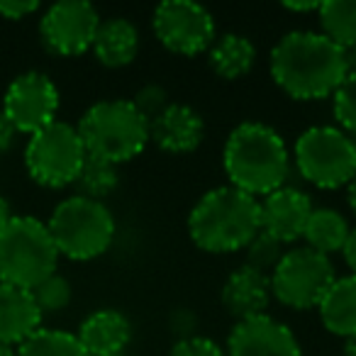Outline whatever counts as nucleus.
I'll return each mask as SVG.
<instances>
[{
  "label": "nucleus",
  "mask_w": 356,
  "mask_h": 356,
  "mask_svg": "<svg viewBox=\"0 0 356 356\" xmlns=\"http://www.w3.org/2000/svg\"><path fill=\"white\" fill-rule=\"evenodd\" d=\"M312 210L315 208H312L310 195L296 186H283L259 200L261 229L281 244L298 242L305 234Z\"/></svg>",
  "instance_id": "obj_14"
},
{
  "label": "nucleus",
  "mask_w": 356,
  "mask_h": 356,
  "mask_svg": "<svg viewBox=\"0 0 356 356\" xmlns=\"http://www.w3.org/2000/svg\"><path fill=\"white\" fill-rule=\"evenodd\" d=\"M341 254H344V261L346 266H349L351 276H356V227L349 232V237H346V244L344 249H341Z\"/></svg>",
  "instance_id": "obj_34"
},
{
  "label": "nucleus",
  "mask_w": 356,
  "mask_h": 356,
  "mask_svg": "<svg viewBox=\"0 0 356 356\" xmlns=\"http://www.w3.org/2000/svg\"><path fill=\"white\" fill-rule=\"evenodd\" d=\"M320 6H322L320 0H310V3H283V8L293 13H317Z\"/></svg>",
  "instance_id": "obj_35"
},
{
  "label": "nucleus",
  "mask_w": 356,
  "mask_h": 356,
  "mask_svg": "<svg viewBox=\"0 0 356 356\" xmlns=\"http://www.w3.org/2000/svg\"><path fill=\"white\" fill-rule=\"evenodd\" d=\"M344 356H356V334L344 339Z\"/></svg>",
  "instance_id": "obj_38"
},
{
  "label": "nucleus",
  "mask_w": 356,
  "mask_h": 356,
  "mask_svg": "<svg viewBox=\"0 0 356 356\" xmlns=\"http://www.w3.org/2000/svg\"><path fill=\"white\" fill-rule=\"evenodd\" d=\"M210 66L220 79H242L254 69L257 61V47L249 37L237 35V32H227L222 37H215L213 47L208 49Z\"/></svg>",
  "instance_id": "obj_21"
},
{
  "label": "nucleus",
  "mask_w": 356,
  "mask_h": 356,
  "mask_svg": "<svg viewBox=\"0 0 356 356\" xmlns=\"http://www.w3.org/2000/svg\"><path fill=\"white\" fill-rule=\"evenodd\" d=\"M59 252L47 222L30 215H13L0 232V283L32 291L56 273Z\"/></svg>",
  "instance_id": "obj_5"
},
{
  "label": "nucleus",
  "mask_w": 356,
  "mask_h": 356,
  "mask_svg": "<svg viewBox=\"0 0 356 356\" xmlns=\"http://www.w3.org/2000/svg\"><path fill=\"white\" fill-rule=\"evenodd\" d=\"M283 254H286L283 252V244L278 239H273L271 234H266L264 229H259L252 242L247 244V266L271 276V271L281 261Z\"/></svg>",
  "instance_id": "obj_27"
},
{
  "label": "nucleus",
  "mask_w": 356,
  "mask_h": 356,
  "mask_svg": "<svg viewBox=\"0 0 356 356\" xmlns=\"http://www.w3.org/2000/svg\"><path fill=\"white\" fill-rule=\"evenodd\" d=\"M205 137V122L198 110L171 103L154 122H149V142L168 154H191Z\"/></svg>",
  "instance_id": "obj_15"
},
{
  "label": "nucleus",
  "mask_w": 356,
  "mask_h": 356,
  "mask_svg": "<svg viewBox=\"0 0 356 356\" xmlns=\"http://www.w3.org/2000/svg\"><path fill=\"white\" fill-rule=\"evenodd\" d=\"M227 356H302L300 341L286 322L271 315H259L237 322L229 332Z\"/></svg>",
  "instance_id": "obj_13"
},
{
  "label": "nucleus",
  "mask_w": 356,
  "mask_h": 356,
  "mask_svg": "<svg viewBox=\"0 0 356 356\" xmlns=\"http://www.w3.org/2000/svg\"><path fill=\"white\" fill-rule=\"evenodd\" d=\"M132 105L139 110V115H142L147 122H154V120L171 105V98H168V90L163 88V86L147 83L134 93Z\"/></svg>",
  "instance_id": "obj_29"
},
{
  "label": "nucleus",
  "mask_w": 356,
  "mask_h": 356,
  "mask_svg": "<svg viewBox=\"0 0 356 356\" xmlns=\"http://www.w3.org/2000/svg\"><path fill=\"white\" fill-rule=\"evenodd\" d=\"M86 156L88 154L79 129L56 120L27 139L25 168L35 184L56 191L74 186Z\"/></svg>",
  "instance_id": "obj_8"
},
{
  "label": "nucleus",
  "mask_w": 356,
  "mask_h": 356,
  "mask_svg": "<svg viewBox=\"0 0 356 356\" xmlns=\"http://www.w3.org/2000/svg\"><path fill=\"white\" fill-rule=\"evenodd\" d=\"M332 110H334V118L341 124V129L346 134H356V69H351L339 88L334 90Z\"/></svg>",
  "instance_id": "obj_28"
},
{
  "label": "nucleus",
  "mask_w": 356,
  "mask_h": 356,
  "mask_svg": "<svg viewBox=\"0 0 356 356\" xmlns=\"http://www.w3.org/2000/svg\"><path fill=\"white\" fill-rule=\"evenodd\" d=\"M156 40L173 54L198 56L215 42V20L208 8L193 0H166L152 17Z\"/></svg>",
  "instance_id": "obj_10"
},
{
  "label": "nucleus",
  "mask_w": 356,
  "mask_h": 356,
  "mask_svg": "<svg viewBox=\"0 0 356 356\" xmlns=\"http://www.w3.org/2000/svg\"><path fill=\"white\" fill-rule=\"evenodd\" d=\"M13 220V210H10V203H8L3 195H0V232L6 229V225Z\"/></svg>",
  "instance_id": "obj_36"
},
{
  "label": "nucleus",
  "mask_w": 356,
  "mask_h": 356,
  "mask_svg": "<svg viewBox=\"0 0 356 356\" xmlns=\"http://www.w3.org/2000/svg\"><path fill=\"white\" fill-rule=\"evenodd\" d=\"M322 35L344 51L356 47V0H325L317 10Z\"/></svg>",
  "instance_id": "obj_23"
},
{
  "label": "nucleus",
  "mask_w": 356,
  "mask_h": 356,
  "mask_svg": "<svg viewBox=\"0 0 356 356\" xmlns=\"http://www.w3.org/2000/svg\"><path fill=\"white\" fill-rule=\"evenodd\" d=\"M17 356H88L76 334L64 330H37L25 344L17 346Z\"/></svg>",
  "instance_id": "obj_25"
},
{
  "label": "nucleus",
  "mask_w": 356,
  "mask_h": 356,
  "mask_svg": "<svg viewBox=\"0 0 356 356\" xmlns=\"http://www.w3.org/2000/svg\"><path fill=\"white\" fill-rule=\"evenodd\" d=\"M59 257L71 261L98 259L115 242V218L105 203L71 195L61 200L47 222Z\"/></svg>",
  "instance_id": "obj_6"
},
{
  "label": "nucleus",
  "mask_w": 356,
  "mask_h": 356,
  "mask_svg": "<svg viewBox=\"0 0 356 356\" xmlns=\"http://www.w3.org/2000/svg\"><path fill=\"white\" fill-rule=\"evenodd\" d=\"M3 113L17 129V134H35L56 122L59 88L42 71H25L15 76L3 95Z\"/></svg>",
  "instance_id": "obj_11"
},
{
  "label": "nucleus",
  "mask_w": 356,
  "mask_h": 356,
  "mask_svg": "<svg viewBox=\"0 0 356 356\" xmlns=\"http://www.w3.org/2000/svg\"><path fill=\"white\" fill-rule=\"evenodd\" d=\"M71 296H74V291H71L69 278H64L61 273H51L40 286L32 288V298H35L42 315H56V312L66 310Z\"/></svg>",
  "instance_id": "obj_26"
},
{
  "label": "nucleus",
  "mask_w": 356,
  "mask_h": 356,
  "mask_svg": "<svg viewBox=\"0 0 356 356\" xmlns=\"http://www.w3.org/2000/svg\"><path fill=\"white\" fill-rule=\"evenodd\" d=\"M93 54L108 69H122L132 64L139 51V32L124 17H110L100 20V27L93 40Z\"/></svg>",
  "instance_id": "obj_19"
},
{
  "label": "nucleus",
  "mask_w": 356,
  "mask_h": 356,
  "mask_svg": "<svg viewBox=\"0 0 356 356\" xmlns=\"http://www.w3.org/2000/svg\"><path fill=\"white\" fill-rule=\"evenodd\" d=\"M296 168L307 184L334 191L349 186L356 176V154L351 134L339 127H310L296 142Z\"/></svg>",
  "instance_id": "obj_7"
},
{
  "label": "nucleus",
  "mask_w": 356,
  "mask_h": 356,
  "mask_svg": "<svg viewBox=\"0 0 356 356\" xmlns=\"http://www.w3.org/2000/svg\"><path fill=\"white\" fill-rule=\"evenodd\" d=\"M351 144H354V154H356V134H351Z\"/></svg>",
  "instance_id": "obj_40"
},
{
  "label": "nucleus",
  "mask_w": 356,
  "mask_h": 356,
  "mask_svg": "<svg viewBox=\"0 0 356 356\" xmlns=\"http://www.w3.org/2000/svg\"><path fill=\"white\" fill-rule=\"evenodd\" d=\"M118 184H120L118 166L95 156H86L83 166H81L79 176H76V181H74L76 191H79L76 195L98 200V203H103L108 195H113Z\"/></svg>",
  "instance_id": "obj_24"
},
{
  "label": "nucleus",
  "mask_w": 356,
  "mask_h": 356,
  "mask_svg": "<svg viewBox=\"0 0 356 356\" xmlns=\"http://www.w3.org/2000/svg\"><path fill=\"white\" fill-rule=\"evenodd\" d=\"M346 200H349L351 213L356 215V176H354V181H351V184L346 186Z\"/></svg>",
  "instance_id": "obj_37"
},
{
  "label": "nucleus",
  "mask_w": 356,
  "mask_h": 356,
  "mask_svg": "<svg viewBox=\"0 0 356 356\" xmlns=\"http://www.w3.org/2000/svg\"><path fill=\"white\" fill-rule=\"evenodd\" d=\"M76 339L88 356H122L132 341V322L120 310L103 307L81 322Z\"/></svg>",
  "instance_id": "obj_17"
},
{
  "label": "nucleus",
  "mask_w": 356,
  "mask_h": 356,
  "mask_svg": "<svg viewBox=\"0 0 356 356\" xmlns=\"http://www.w3.org/2000/svg\"><path fill=\"white\" fill-rule=\"evenodd\" d=\"M100 15L86 0H61L47 8L40 20V37L51 54L81 56L93 47Z\"/></svg>",
  "instance_id": "obj_12"
},
{
  "label": "nucleus",
  "mask_w": 356,
  "mask_h": 356,
  "mask_svg": "<svg viewBox=\"0 0 356 356\" xmlns=\"http://www.w3.org/2000/svg\"><path fill=\"white\" fill-rule=\"evenodd\" d=\"M168 327H171L173 337H178V341L191 339V337H195L198 317H195V312L188 310V307H181V310H176L171 315V320H168Z\"/></svg>",
  "instance_id": "obj_31"
},
{
  "label": "nucleus",
  "mask_w": 356,
  "mask_h": 356,
  "mask_svg": "<svg viewBox=\"0 0 356 356\" xmlns=\"http://www.w3.org/2000/svg\"><path fill=\"white\" fill-rule=\"evenodd\" d=\"M40 10V3L37 0H0V17L6 20H25L32 13Z\"/></svg>",
  "instance_id": "obj_32"
},
{
  "label": "nucleus",
  "mask_w": 356,
  "mask_h": 356,
  "mask_svg": "<svg viewBox=\"0 0 356 356\" xmlns=\"http://www.w3.org/2000/svg\"><path fill=\"white\" fill-rule=\"evenodd\" d=\"M168 356H227V354H225V349L218 341L195 334L191 339L176 341V346H173Z\"/></svg>",
  "instance_id": "obj_30"
},
{
  "label": "nucleus",
  "mask_w": 356,
  "mask_h": 356,
  "mask_svg": "<svg viewBox=\"0 0 356 356\" xmlns=\"http://www.w3.org/2000/svg\"><path fill=\"white\" fill-rule=\"evenodd\" d=\"M222 166L232 188L259 200L286 186L291 154L273 127L264 122H242L225 142Z\"/></svg>",
  "instance_id": "obj_2"
},
{
  "label": "nucleus",
  "mask_w": 356,
  "mask_h": 356,
  "mask_svg": "<svg viewBox=\"0 0 356 356\" xmlns=\"http://www.w3.org/2000/svg\"><path fill=\"white\" fill-rule=\"evenodd\" d=\"M259 229V200L232 186L208 191L188 215L191 239L208 254L242 252Z\"/></svg>",
  "instance_id": "obj_3"
},
{
  "label": "nucleus",
  "mask_w": 356,
  "mask_h": 356,
  "mask_svg": "<svg viewBox=\"0 0 356 356\" xmlns=\"http://www.w3.org/2000/svg\"><path fill=\"white\" fill-rule=\"evenodd\" d=\"M122 356H124V354H122Z\"/></svg>",
  "instance_id": "obj_41"
},
{
  "label": "nucleus",
  "mask_w": 356,
  "mask_h": 356,
  "mask_svg": "<svg viewBox=\"0 0 356 356\" xmlns=\"http://www.w3.org/2000/svg\"><path fill=\"white\" fill-rule=\"evenodd\" d=\"M351 227L346 225L344 215L339 210H332V208H315L307 220V227H305V242L310 249L315 252L325 254H339L346 244V237H349Z\"/></svg>",
  "instance_id": "obj_22"
},
{
  "label": "nucleus",
  "mask_w": 356,
  "mask_h": 356,
  "mask_svg": "<svg viewBox=\"0 0 356 356\" xmlns=\"http://www.w3.org/2000/svg\"><path fill=\"white\" fill-rule=\"evenodd\" d=\"M0 356H17V349H13V346H6V344H0Z\"/></svg>",
  "instance_id": "obj_39"
},
{
  "label": "nucleus",
  "mask_w": 356,
  "mask_h": 356,
  "mask_svg": "<svg viewBox=\"0 0 356 356\" xmlns=\"http://www.w3.org/2000/svg\"><path fill=\"white\" fill-rule=\"evenodd\" d=\"M320 320L334 337L356 334V276H339L320 302Z\"/></svg>",
  "instance_id": "obj_20"
},
{
  "label": "nucleus",
  "mask_w": 356,
  "mask_h": 356,
  "mask_svg": "<svg viewBox=\"0 0 356 356\" xmlns=\"http://www.w3.org/2000/svg\"><path fill=\"white\" fill-rule=\"evenodd\" d=\"M271 293L281 305L293 310L320 307L322 298L337 281L330 257L310 247L291 249L271 271Z\"/></svg>",
  "instance_id": "obj_9"
},
{
  "label": "nucleus",
  "mask_w": 356,
  "mask_h": 356,
  "mask_svg": "<svg viewBox=\"0 0 356 356\" xmlns=\"http://www.w3.org/2000/svg\"><path fill=\"white\" fill-rule=\"evenodd\" d=\"M271 79L296 100L332 98L351 71L349 51L322 32L296 30L278 40L268 59Z\"/></svg>",
  "instance_id": "obj_1"
},
{
  "label": "nucleus",
  "mask_w": 356,
  "mask_h": 356,
  "mask_svg": "<svg viewBox=\"0 0 356 356\" xmlns=\"http://www.w3.org/2000/svg\"><path fill=\"white\" fill-rule=\"evenodd\" d=\"M76 129L88 156L115 166L139 156L149 142V122L132 100H100L90 105Z\"/></svg>",
  "instance_id": "obj_4"
},
{
  "label": "nucleus",
  "mask_w": 356,
  "mask_h": 356,
  "mask_svg": "<svg viewBox=\"0 0 356 356\" xmlns=\"http://www.w3.org/2000/svg\"><path fill=\"white\" fill-rule=\"evenodd\" d=\"M17 139V129L13 127V122L8 120V115L0 110V154H6L13 149Z\"/></svg>",
  "instance_id": "obj_33"
},
{
  "label": "nucleus",
  "mask_w": 356,
  "mask_h": 356,
  "mask_svg": "<svg viewBox=\"0 0 356 356\" xmlns=\"http://www.w3.org/2000/svg\"><path fill=\"white\" fill-rule=\"evenodd\" d=\"M42 312L37 307L32 291L0 283V344L20 346L42 330Z\"/></svg>",
  "instance_id": "obj_18"
},
{
  "label": "nucleus",
  "mask_w": 356,
  "mask_h": 356,
  "mask_svg": "<svg viewBox=\"0 0 356 356\" xmlns=\"http://www.w3.org/2000/svg\"><path fill=\"white\" fill-rule=\"evenodd\" d=\"M271 298V278L257 268L247 266V264L234 268L220 291V300H222L225 310L237 322L266 315Z\"/></svg>",
  "instance_id": "obj_16"
}]
</instances>
